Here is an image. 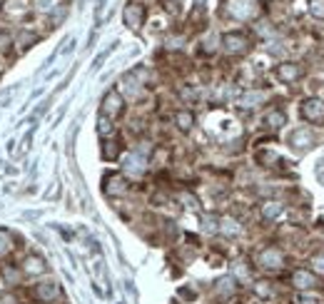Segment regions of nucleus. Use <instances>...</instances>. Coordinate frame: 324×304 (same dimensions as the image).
Masks as SVG:
<instances>
[{"label": "nucleus", "mask_w": 324, "mask_h": 304, "mask_svg": "<svg viewBox=\"0 0 324 304\" xmlns=\"http://www.w3.org/2000/svg\"><path fill=\"white\" fill-rule=\"evenodd\" d=\"M227 13L237 20H249L257 15V0H230Z\"/></svg>", "instance_id": "f257e3e1"}, {"label": "nucleus", "mask_w": 324, "mask_h": 304, "mask_svg": "<svg viewBox=\"0 0 324 304\" xmlns=\"http://www.w3.org/2000/svg\"><path fill=\"white\" fill-rule=\"evenodd\" d=\"M302 117L307 122H314V125H322L324 122V100L319 97H309L302 102Z\"/></svg>", "instance_id": "f03ea898"}, {"label": "nucleus", "mask_w": 324, "mask_h": 304, "mask_svg": "<svg viewBox=\"0 0 324 304\" xmlns=\"http://www.w3.org/2000/svg\"><path fill=\"white\" fill-rule=\"evenodd\" d=\"M222 45H225V50L230 55H242V53L249 50V40H247L244 33H227L222 38Z\"/></svg>", "instance_id": "7ed1b4c3"}, {"label": "nucleus", "mask_w": 324, "mask_h": 304, "mask_svg": "<svg viewBox=\"0 0 324 304\" xmlns=\"http://www.w3.org/2000/svg\"><path fill=\"white\" fill-rule=\"evenodd\" d=\"M257 259H259V264H262L264 269H279V267L284 264V254H282L277 247H264Z\"/></svg>", "instance_id": "20e7f679"}, {"label": "nucleus", "mask_w": 324, "mask_h": 304, "mask_svg": "<svg viewBox=\"0 0 324 304\" xmlns=\"http://www.w3.org/2000/svg\"><path fill=\"white\" fill-rule=\"evenodd\" d=\"M122 18H125V25H127V28L140 30V25H142V20H145V8L137 5V3H127Z\"/></svg>", "instance_id": "39448f33"}, {"label": "nucleus", "mask_w": 324, "mask_h": 304, "mask_svg": "<svg viewBox=\"0 0 324 304\" xmlns=\"http://www.w3.org/2000/svg\"><path fill=\"white\" fill-rule=\"evenodd\" d=\"M122 112V97H120V92L117 90H110L105 97H102V115L105 117H117Z\"/></svg>", "instance_id": "423d86ee"}, {"label": "nucleus", "mask_w": 324, "mask_h": 304, "mask_svg": "<svg viewBox=\"0 0 324 304\" xmlns=\"http://www.w3.org/2000/svg\"><path fill=\"white\" fill-rule=\"evenodd\" d=\"M145 170H147V160H145L142 155L132 152V155H127V157H125V172H127V175L140 177V175H145Z\"/></svg>", "instance_id": "0eeeda50"}, {"label": "nucleus", "mask_w": 324, "mask_h": 304, "mask_svg": "<svg viewBox=\"0 0 324 304\" xmlns=\"http://www.w3.org/2000/svg\"><path fill=\"white\" fill-rule=\"evenodd\" d=\"M35 297L40 299V302H53V299H58L60 297V287H58V282H40V284H35Z\"/></svg>", "instance_id": "6e6552de"}, {"label": "nucleus", "mask_w": 324, "mask_h": 304, "mask_svg": "<svg viewBox=\"0 0 324 304\" xmlns=\"http://www.w3.org/2000/svg\"><path fill=\"white\" fill-rule=\"evenodd\" d=\"M302 77V68L297 65V63H282V65H277V80H282V82H294V80H299Z\"/></svg>", "instance_id": "1a4fd4ad"}, {"label": "nucleus", "mask_w": 324, "mask_h": 304, "mask_svg": "<svg viewBox=\"0 0 324 304\" xmlns=\"http://www.w3.org/2000/svg\"><path fill=\"white\" fill-rule=\"evenodd\" d=\"M127 190H130V185L122 175H107L105 177V192L107 195H125Z\"/></svg>", "instance_id": "9d476101"}, {"label": "nucleus", "mask_w": 324, "mask_h": 304, "mask_svg": "<svg viewBox=\"0 0 324 304\" xmlns=\"http://www.w3.org/2000/svg\"><path fill=\"white\" fill-rule=\"evenodd\" d=\"M292 282H294V287H299V289H312V287H317V277H314V272H309V269H297V272L292 274Z\"/></svg>", "instance_id": "9b49d317"}, {"label": "nucleus", "mask_w": 324, "mask_h": 304, "mask_svg": "<svg viewBox=\"0 0 324 304\" xmlns=\"http://www.w3.org/2000/svg\"><path fill=\"white\" fill-rule=\"evenodd\" d=\"M23 269H25V274H45V269H48V264H45V259L40 257V254H30L28 259H25V264H23Z\"/></svg>", "instance_id": "f8f14e48"}, {"label": "nucleus", "mask_w": 324, "mask_h": 304, "mask_svg": "<svg viewBox=\"0 0 324 304\" xmlns=\"http://www.w3.org/2000/svg\"><path fill=\"white\" fill-rule=\"evenodd\" d=\"M292 145L299 147V150H307V147L314 145V135H312L309 130H297V132L292 135Z\"/></svg>", "instance_id": "ddd939ff"}, {"label": "nucleus", "mask_w": 324, "mask_h": 304, "mask_svg": "<svg viewBox=\"0 0 324 304\" xmlns=\"http://www.w3.org/2000/svg\"><path fill=\"white\" fill-rule=\"evenodd\" d=\"M262 100H264V92L249 90V92H244V95L240 97V107H254V105H259Z\"/></svg>", "instance_id": "4468645a"}, {"label": "nucleus", "mask_w": 324, "mask_h": 304, "mask_svg": "<svg viewBox=\"0 0 324 304\" xmlns=\"http://www.w3.org/2000/svg\"><path fill=\"white\" fill-rule=\"evenodd\" d=\"M175 122H177V127H180L182 132H187V130H192V125H195V115H192L190 110H180V112L175 115Z\"/></svg>", "instance_id": "2eb2a0df"}, {"label": "nucleus", "mask_w": 324, "mask_h": 304, "mask_svg": "<svg viewBox=\"0 0 324 304\" xmlns=\"http://www.w3.org/2000/svg\"><path fill=\"white\" fill-rule=\"evenodd\" d=\"M264 122H267L269 127L279 130L282 125H287V115H284L282 110H269V112H267V117H264Z\"/></svg>", "instance_id": "dca6fc26"}, {"label": "nucleus", "mask_w": 324, "mask_h": 304, "mask_svg": "<svg viewBox=\"0 0 324 304\" xmlns=\"http://www.w3.org/2000/svg\"><path fill=\"white\" fill-rule=\"evenodd\" d=\"M282 210H284L282 202H264V205H262V217H264V220H277V217L282 215Z\"/></svg>", "instance_id": "f3484780"}, {"label": "nucleus", "mask_w": 324, "mask_h": 304, "mask_svg": "<svg viewBox=\"0 0 324 304\" xmlns=\"http://www.w3.org/2000/svg\"><path fill=\"white\" fill-rule=\"evenodd\" d=\"M112 130H115V127H112V120L105 117V115H100V117H97V132H100L102 137H110Z\"/></svg>", "instance_id": "a211bd4d"}, {"label": "nucleus", "mask_w": 324, "mask_h": 304, "mask_svg": "<svg viewBox=\"0 0 324 304\" xmlns=\"http://www.w3.org/2000/svg\"><path fill=\"white\" fill-rule=\"evenodd\" d=\"M33 43H38V35H33L30 30H23V33L18 35V48H20V50H25V48H30Z\"/></svg>", "instance_id": "6ab92c4d"}, {"label": "nucleus", "mask_w": 324, "mask_h": 304, "mask_svg": "<svg viewBox=\"0 0 324 304\" xmlns=\"http://www.w3.org/2000/svg\"><path fill=\"white\" fill-rule=\"evenodd\" d=\"M10 247H13V237H10V232L0 227V254H5Z\"/></svg>", "instance_id": "aec40b11"}, {"label": "nucleus", "mask_w": 324, "mask_h": 304, "mask_svg": "<svg viewBox=\"0 0 324 304\" xmlns=\"http://www.w3.org/2000/svg\"><path fill=\"white\" fill-rule=\"evenodd\" d=\"M217 229H222L225 234H237V232H240V225H237L235 220H230V217H225V220H222V225H220Z\"/></svg>", "instance_id": "412c9836"}, {"label": "nucleus", "mask_w": 324, "mask_h": 304, "mask_svg": "<svg viewBox=\"0 0 324 304\" xmlns=\"http://www.w3.org/2000/svg\"><path fill=\"white\" fill-rule=\"evenodd\" d=\"M117 152H120L117 142H105V147H102V157H105V160H115Z\"/></svg>", "instance_id": "4be33fe9"}, {"label": "nucleus", "mask_w": 324, "mask_h": 304, "mask_svg": "<svg viewBox=\"0 0 324 304\" xmlns=\"http://www.w3.org/2000/svg\"><path fill=\"white\" fill-rule=\"evenodd\" d=\"M217 292H220V294H232V292H235V279H230V277L220 279V282H217Z\"/></svg>", "instance_id": "5701e85b"}, {"label": "nucleus", "mask_w": 324, "mask_h": 304, "mask_svg": "<svg viewBox=\"0 0 324 304\" xmlns=\"http://www.w3.org/2000/svg\"><path fill=\"white\" fill-rule=\"evenodd\" d=\"M309 13L319 20H324V0H312L309 3Z\"/></svg>", "instance_id": "b1692460"}, {"label": "nucleus", "mask_w": 324, "mask_h": 304, "mask_svg": "<svg viewBox=\"0 0 324 304\" xmlns=\"http://www.w3.org/2000/svg\"><path fill=\"white\" fill-rule=\"evenodd\" d=\"M115 45H117V43H112V45H110L107 50H102V53H100V55L95 58V63H92V70H100V68H102V63H105V60L110 58V53L115 50Z\"/></svg>", "instance_id": "393cba45"}, {"label": "nucleus", "mask_w": 324, "mask_h": 304, "mask_svg": "<svg viewBox=\"0 0 324 304\" xmlns=\"http://www.w3.org/2000/svg\"><path fill=\"white\" fill-rule=\"evenodd\" d=\"M55 0H35V5H38V10H43V13H53L55 10Z\"/></svg>", "instance_id": "a878e982"}, {"label": "nucleus", "mask_w": 324, "mask_h": 304, "mask_svg": "<svg viewBox=\"0 0 324 304\" xmlns=\"http://www.w3.org/2000/svg\"><path fill=\"white\" fill-rule=\"evenodd\" d=\"M312 264H314V272H319V274H324V252H319V254H314V259H312Z\"/></svg>", "instance_id": "bb28decb"}, {"label": "nucleus", "mask_w": 324, "mask_h": 304, "mask_svg": "<svg viewBox=\"0 0 324 304\" xmlns=\"http://www.w3.org/2000/svg\"><path fill=\"white\" fill-rule=\"evenodd\" d=\"M254 292H257L259 297H269V294H272V287H269L267 282H257V287H254Z\"/></svg>", "instance_id": "cd10ccee"}, {"label": "nucleus", "mask_w": 324, "mask_h": 304, "mask_svg": "<svg viewBox=\"0 0 324 304\" xmlns=\"http://www.w3.org/2000/svg\"><path fill=\"white\" fill-rule=\"evenodd\" d=\"M107 0H97V8H95V20L100 23V15H102V8H105Z\"/></svg>", "instance_id": "c85d7f7f"}, {"label": "nucleus", "mask_w": 324, "mask_h": 304, "mask_svg": "<svg viewBox=\"0 0 324 304\" xmlns=\"http://www.w3.org/2000/svg\"><path fill=\"white\" fill-rule=\"evenodd\" d=\"M23 217H25V220H38V212H25Z\"/></svg>", "instance_id": "c756f323"}]
</instances>
